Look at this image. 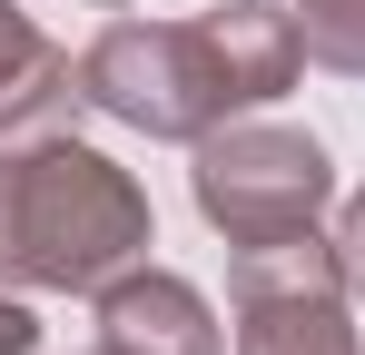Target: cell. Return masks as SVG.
I'll list each match as a JSON object with an SVG mask.
<instances>
[{"mask_svg":"<svg viewBox=\"0 0 365 355\" xmlns=\"http://www.w3.org/2000/svg\"><path fill=\"white\" fill-rule=\"evenodd\" d=\"M158 247L148 187L89 138L0 148V287L20 296H99Z\"/></svg>","mask_w":365,"mask_h":355,"instance_id":"1","label":"cell"},{"mask_svg":"<svg viewBox=\"0 0 365 355\" xmlns=\"http://www.w3.org/2000/svg\"><path fill=\"white\" fill-rule=\"evenodd\" d=\"M79 99L99 118H119L128 138H158V148H197L217 118H247L237 69L217 20H109L89 50H79Z\"/></svg>","mask_w":365,"mask_h":355,"instance_id":"2","label":"cell"},{"mask_svg":"<svg viewBox=\"0 0 365 355\" xmlns=\"http://www.w3.org/2000/svg\"><path fill=\"white\" fill-rule=\"evenodd\" d=\"M187 197L227 247H267V237H306L336 217V158L326 138H306L287 118H217L187 148Z\"/></svg>","mask_w":365,"mask_h":355,"instance_id":"3","label":"cell"},{"mask_svg":"<svg viewBox=\"0 0 365 355\" xmlns=\"http://www.w3.org/2000/svg\"><path fill=\"white\" fill-rule=\"evenodd\" d=\"M227 316H237V355H365L326 227L227 247Z\"/></svg>","mask_w":365,"mask_h":355,"instance_id":"4","label":"cell"},{"mask_svg":"<svg viewBox=\"0 0 365 355\" xmlns=\"http://www.w3.org/2000/svg\"><path fill=\"white\" fill-rule=\"evenodd\" d=\"M89 316H99L109 355H227V326H217L207 287L178 277V267H158V257H138L128 277H109L89 296Z\"/></svg>","mask_w":365,"mask_h":355,"instance_id":"5","label":"cell"},{"mask_svg":"<svg viewBox=\"0 0 365 355\" xmlns=\"http://www.w3.org/2000/svg\"><path fill=\"white\" fill-rule=\"evenodd\" d=\"M69 109H89V99H79V59H69L20 0H0V148L60 138Z\"/></svg>","mask_w":365,"mask_h":355,"instance_id":"6","label":"cell"},{"mask_svg":"<svg viewBox=\"0 0 365 355\" xmlns=\"http://www.w3.org/2000/svg\"><path fill=\"white\" fill-rule=\"evenodd\" d=\"M306 30V59L336 69V79H365V0H287Z\"/></svg>","mask_w":365,"mask_h":355,"instance_id":"7","label":"cell"},{"mask_svg":"<svg viewBox=\"0 0 365 355\" xmlns=\"http://www.w3.org/2000/svg\"><path fill=\"white\" fill-rule=\"evenodd\" d=\"M336 267H346V296H356V316H365V187L356 197H336Z\"/></svg>","mask_w":365,"mask_h":355,"instance_id":"8","label":"cell"},{"mask_svg":"<svg viewBox=\"0 0 365 355\" xmlns=\"http://www.w3.org/2000/svg\"><path fill=\"white\" fill-rule=\"evenodd\" d=\"M0 355H40V316L20 287H0Z\"/></svg>","mask_w":365,"mask_h":355,"instance_id":"9","label":"cell"},{"mask_svg":"<svg viewBox=\"0 0 365 355\" xmlns=\"http://www.w3.org/2000/svg\"><path fill=\"white\" fill-rule=\"evenodd\" d=\"M79 10H128V0H79Z\"/></svg>","mask_w":365,"mask_h":355,"instance_id":"10","label":"cell"},{"mask_svg":"<svg viewBox=\"0 0 365 355\" xmlns=\"http://www.w3.org/2000/svg\"><path fill=\"white\" fill-rule=\"evenodd\" d=\"M89 355H109V346H89Z\"/></svg>","mask_w":365,"mask_h":355,"instance_id":"11","label":"cell"}]
</instances>
